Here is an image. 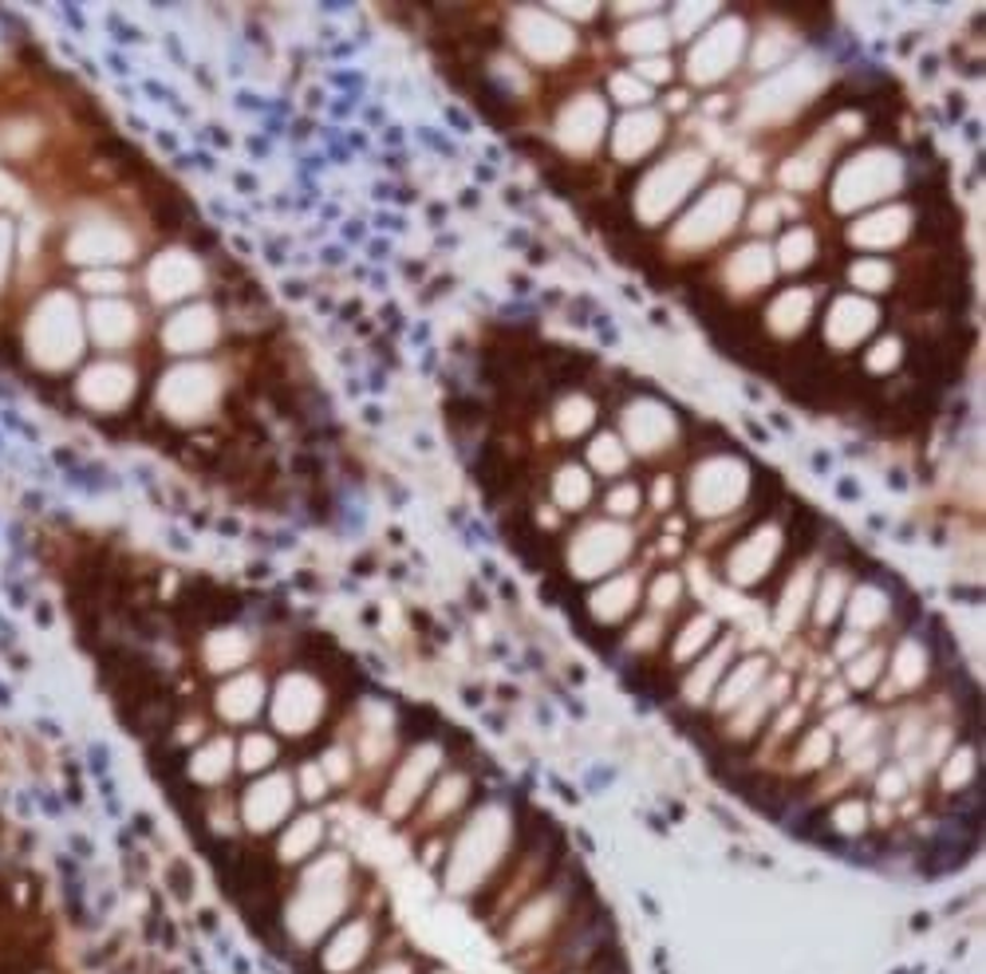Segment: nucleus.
Segmentation results:
<instances>
[{
  "instance_id": "1",
  "label": "nucleus",
  "mask_w": 986,
  "mask_h": 974,
  "mask_svg": "<svg viewBox=\"0 0 986 974\" xmlns=\"http://www.w3.org/2000/svg\"><path fill=\"white\" fill-rule=\"evenodd\" d=\"M24 343H28L32 363L44 367V372L72 367L75 355H80V316H75L72 296H63V292L44 296V301L36 304V312L28 316Z\"/></svg>"
},
{
  "instance_id": "2",
  "label": "nucleus",
  "mask_w": 986,
  "mask_h": 974,
  "mask_svg": "<svg viewBox=\"0 0 986 974\" xmlns=\"http://www.w3.org/2000/svg\"><path fill=\"white\" fill-rule=\"evenodd\" d=\"M289 801H292L289 778H269V781H260V786H253L249 805H245V813H249V825H257V829H269L272 820L284 817Z\"/></svg>"
},
{
  "instance_id": "3",
  "label": "nucleus",
  "mask_w": 986,
  "mask_h": 974,
  "mask_svg": "<svg viewBox=\"0 0 986 974\" xmlns=\"http://www.w3.org/2000/svg\"><path fill=\"white\" fill-rule=\"evenodd\" d=\"M474 477L482 482V489H486V494H501V489H509L513 482H518V470L509 466L506 454H501L498 446L489 442L486 450H482L478 466H474Z\"/></svg>"
},
{
  "instance_id": "4",
  "label": "nucleus",
  "mask_w": 986,
  "mask_h": 974,
  "mask_svg": "<svg viewBox=\"0 0 986 974\" xmlns=\"http://www.w3.org/2000/svg\"><path fill=\"white\" fill-rule=\"evenodd\" d=\"M588 218H592V226L600 229V233H608L612 241L635 238L632 218H628V214H623V209L616 206V202H596V206H588Z\"/></svg>"
},
{
  "instance_id": "5",
  "label": "nucleus",
  "mask_w": 986,
  "mask_h": 974,
  "mask_svg": "<svg viewBox=\"0 0 986 974\" xmlns=\"http://www.w3.org/2000/svg\"><path fill=\"white\" fill-rule=\"evenodd\" d=\"M924 241H947V233H959V214L955 206L947 202V206H935L924 209V218H920V229H915Z\"/></svg>"
},
{
  "instance_id": "6",
  "label": "nucleus",
  "mask_w": 986,
  "mask_h": 974,
  "mask_svg": "<svg viewBox=\"0 0 986 974\" xmlns=\"http://www.w3.org/2000/svg\"><path fill=\"white\" fill-rule=\"evenodd\" d=\"M257 691H260V686L253 683V679H245V683H233V686H229V691L218 698V703L226 706V715H229V718H249L253 710H257V703H260Z\"/></svg>"
},
{
  "instance_id": "7",
  "label": "nucleus",
  "mask_w": 986,
  "mask_h": 974,
  "mask_svg": "<svg viewBox=\"0 0 986 974\" xmlns=\"http://www.w3.org/2000/svg\"><path fill=\"white\" fill-rule=\"evenodd\" d=\"M781 498H786V494H781L778 474H769L766 466H758V474H754V513H758V518H766L769 509L778 506Z\"/></svg>"
},
{
  "instance_id": "8",
  "label": "nucleus",
  "mask_w": 986,
  "mask_h": 974,
  "mask_svg": "<svg viewBox=\"0 0 986 974\" xmlns=\"http://www.w3.org/2000/svg\"><path fill=\"white\" fill-rule=\"evenodd\" d=\"M312 840H320V825H316V820H304L301 829H292V837H289V856H301V852H308Z\"/></svg>"
},
{
  "instance_id": "9",
  "label": "nucleus",
  "mask_w": 986,
  "mask_h": 974,
  "mask_svg": "<svg viewBox=\"0 0 986 974\" xmlns=\"http://www.w3.org/2000/svg\"><path fill=\"white\" fill-rule=\"evenodd\" d=\"M9 260H12V226L9 218H0V284L9 277Z\"/></svg>"
},
{
  "instance_id": "10",
  "label": "nucleus",
  "mask_w": 986,
  "mask_h": 974,
  "mask_svg": "<svg viewBox=\"0 0 986 974\" xmlns=\"http://www.w3.org/2000/svg\"><path fill=\"white\" fill-rule=\"evenodd\" d=\"M450 415H454V418H470V423H478V418L486 415V411H482V403H462V399H458V403H450Z\"/></svg>"
},
{
  "instance_id": "11",
  "label": "nucleus",
  "mask_w": 986,
  "mask_h": 974,
  "mask_svg": "<svg viewBox=\"0 0 986 974\" xmlns=\"http://www.w3.org/2000/svg\"><path fill=\"white\" fill-rule=\"evenodd\" d=\"M0 202H4V206H16V202H21V194L12 190V182L4 174H0Z\"/></svg>"
}]
</instances>
